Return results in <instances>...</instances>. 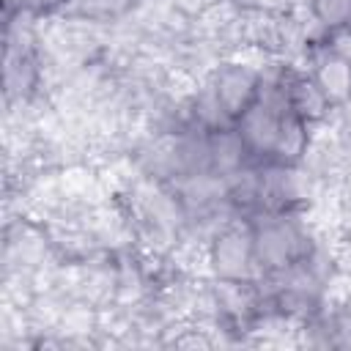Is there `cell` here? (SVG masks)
Returning a JSON list of instances; mask_svg holds the SVG:
<instances>
[{"instance_id": "4", "label": "cell", "mask_w": 351, "mask_h": 351, "mask_svg": "<svg viewBox=\"0 0 351 351\" xmlns=\"http://www.w3.org/2000/svg\"><path fill=\"white\" fill-rule=\"evenodd\" d=\"M310 11L324 27L340 30L351 22V0H310Z\"/></svg>"}, {"instance_id": "3", "label": "cell", "mask_w": 351, "mask_h": 351, "mask_svg": "<svg viewBox=\"0 0 351 351\" xmlns=\"http://www.w3.org/2000/svg\"><path fill=\"white\" fill-rule=\"evenodd\" d=\"M313 80L318 82V88L324 90V96L335 104L348 101L351 99V60L337 55L335 49H326L318 60H315V71Z\"/></svg>"}, {"instance_id": "2", "label": "cell", "mask_w": 351, "mask_h": 351, "mask_svg": "<svg viewBox=\"0 0 351 351\" xmlns=\"http://www.w3.org/2000/svg\"><path fill=\"white\" fill-rule=\"evenodd\" d=\"M208 82L222 104V110L239 121L261 93V69L241 58L225 60L208 71Z\"/></svg>"}, {"instance_id": "1", "label": "cell", "mask_w": 351, "mask_h": 351, "mask_svg": "<svg viewBox=\"0 0 351 351\" xmlns=\"http://www.w3.org/2000/svg\"><path fill=\"white\" fill-rule=\"evenodd\" d=\"M208 269L219 280L233 282H255L261 277V266L255 258L252 228L225 225L208 241Z\"/></svg>"}]
</instances>
